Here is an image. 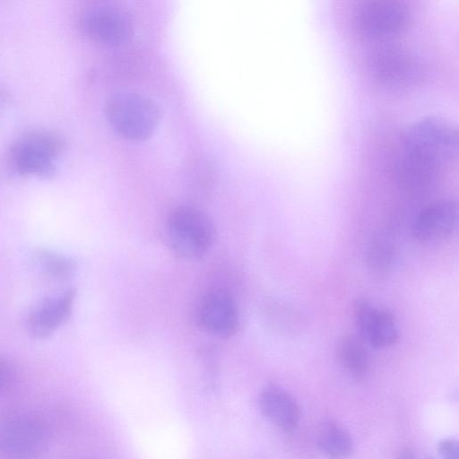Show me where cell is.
Listing matches in <instances>:
<instances>
[{
  "label": "cell",
  "instance_id": "obj_1",
  "mask_svg": "<svg viewBox=\"0 0 459 459\" xmlns=\"http://www.w3.org/2000/svg\"><path fill=\"white\" fill-rule=\"evenodd\" d=\"M458 157V131L448 120L426 117L412 123L402 137L397 173L411 190L432 186Z\"/></svg>",
  "mask_w": 459,
  "mask_h": 459
},
{
  "label": "cell",
  "instance_id": "obj_2",
  "mask_svg": "<svg viewBox=\"0 0 459 459\" xmlns=\"http://www.w3.org/2000/svg\"><path fill=\"white\" fill-rule=\"evenodd\" d=\"M49 445V428L38 414L23 410L0 414V459H40Z\"/></svg>",
  "mask_w": 459,
  "mask_h": 459
},
{
  "label": "cell",
  "instance_id": "obj_3",
  "mask_svg": "<svg viewBox=\"0 0 459 459\" xmlns=\"http://www.w3.org/2000/svg\"><path fill=\"white\" fill-rule=\"evenodd\" d=\"M104 109L113 130L130 141H143L151 137L161 116L155 101L134 91L112 94L107 100Z\"/></svg>",
  "mask_w": 459,
  "mask_h": 459
},
{
  "label": "cell",
  "instance_id": "obj_4",
  "mask_svg": "<svg viewBox=\"0 0 459 459\" xmlns=\"http://www.w3.org/2000/svg\"><path fill=\"white\" fill-rule=\"evenodd\" d=\"M166 236L175 254L186 260H198L212 247L216 229L203 210L185 205L174 209L169 215Z\"/></svg>",
  "mask_w": 459,
  "mask_h": 459
},
{
  "label": "cell",
  "instance_id": "obj_5",
  "mask_svg": "<svg viewBox=\"0 0 459 459\" xmlns=\"http://www.w3.org/2000/svg\"><path fill=\"white\" fill-rule=\"evenodd\" d=\"M64 148L65 142L57 134L46 129L30 130L13 144V165L22 175L51 177Z\"/></svg>",
  "mask_w": 459,
  "mask_h": 459
},
{
  "label": "cell",
  "instance_id": "obj_6",
  "mask_svg": "<svg viewBox=\"0 0 459 459\" xmlns=\"http://www.w3.org/2000/svg\"><path fill=\"white\" fill-rule=\"evenodd\" d=\"M411 16L403 0H361L354 7L352 21L362 36L386 41L405 30Z\"/></svg>",
  "mask_w": 459,
  "mask_h": 459
},
{
  "label": "cell",
  "instance_id": "obj_7",
  "mask_svg": "<svg viewBox=\"0 0 459 459\" xmlns=\"http://www.w3.org/2000/svg\"><path fill=\"white\" fill-rule=\"evenodd\" d=\"M368 67L373 77L391 88L414 84L420 77L419 59L407 47L389 40L381 41L370 52Z\"/></svg>",
  "mask_w": 459,
  "mask_h": 459
},
{
  "label": "cell",
  "instance_id": "obj_8",
  "mask_svg": "<svg viewBox=\"0 0 459 459\" xmlns=\"http://www.w3.org/2000/svg\"><path fill=\"white\" fill-rule=\"evenodd\" d=\"M80 24L90 39L109 47L126 43L134 33L130 14L112 3H98L87 7L81 15Z\"/></svg>",
  "mask_w": 459,
  "mask_h": 459
},
{
  "label": "cell",
  "instance_id": "obj_9",
  "mask_svg": "<svg viewBox=\"0 0 459 459\" xmlns=\"http://www.w3.org/2000/svg\"><path fill=\"white\" fill-rule=\"evenodd\" d=\"M196 319L203 331L221 339L233 336L239 327L238 305L224 288L210 289L201 297Z\"/></svg>",
  "mask_w": 459,
  "mask_h": 459
},
{
  "label": "cell",
  "instance_id": "obj_10",
  "mask_svg": "<svg viewBox=\"0 0 459 459\" xmlns=\"http://www.w3.org/2000/svg\"><path fill=\"white\" fill-rule=\"evenodd\" d=\"M353 317L360 337L374 347H389L399 339V329L393 314L375 307L368 299L354 301Z\"/></svg>",
  "mask_w": 459,
  "mask_h": 459
},
{
  "label": "cell",
  "instance_id": "obj_11",
  "mask_svg": "<svg viewBox=\"0 0 459 459\" xmlns=\"http://www.w3.org/2000/svg\"><path fill=\"white\" fill-rule=\"evenodd\" d=\"M457 204L450 199H440L424 207L416 216L411 236L420 241H429L449 235L456 228Z\"/></svg>",
  "mask_w": 459,
  "mask_h": 459
},
{
  "label": "cell",
  "instance_id": "obj_12",
  "mask_svg": "<svg viewBox=\"0 0 459 459\" xmlns=\"http://www.w3.org/2000/svg\"><path fill=\"white\" fill-rule=\"evenodd\" d=\"M76 297V290L70 289L60 296L49 298L39 303L30 314V333L38 339L50 336L70 317Z\"/></svg>",
  "mask_w": 459,
  "mask_h": 459
},
{
  "label": "cell",
  "instance_id": "obj_13",
  "mask_svg": "<svg viewBox=\"0 0 459 459\" xmlns=\"http://www.w3.org/2000/svg\"><path fill=\"white\" fill-rule=\"evenodd\" d=\"M259 407L263 414L283 431L296 429L300 418L297 401L280 386L264 387L259 395Z\"/></svg>",
  "mask_w": 459,
  "mask_h": 459
},
{
  "label": "cell",
  "instance_id": "obj_14",
  "mask_svg": "<svg viewBox=\"0 0 459 459\" xmlns=\"http://www.w3.org/2000/svg\"><path fill=\"white\" fill-rule=\"evenodd\" d=\"M336 355L342 368L356 379L368 371V356L362 341L355 335L344 334L337 341Z\"/></svg>",
  "mask_w": 459,
  "mask_h": 459
},
{
  "label": "cell",
  "instance_id": "obj_15",
  "mask_svg": "<svg viewBox=\"0 0 459 459\" xmlns=\"http://www.w3.org/2000/svg\"><path fill=\"white\" fill-rule=\"evenodd\" d=\"M316 441L321 452L330 459H345L353 447L349 431L333 420H327L320 425Z\"/></svg>",
  "mask_w": 459,
  "mask_h": 459
},
{
  "label": "cell",
  "instance_id": "obj_16",
  "mask_svg": "<svg viewBox=\"0 0 459 459\" xmlns=\"http://www.w3.org/2000/svg\"><path fill=\"white\" fill-rule=\"evenodd\" d=\"M36 257L41 269L57 280L68 278L75 270V264L71 259L46 249L39 250Z\"/></svg>",
  "mask_w": 459,
  "mask_h": 459
},
{
  "label": "cell",
  "instance_id": "obj_17",
  "mask_svg": "<svg viewBox=\"0 0 459 459\" xmlns=\"http://www.w3.org/2000/svg\"><path fill=\"white\" fill-rule=\"evenodd\" d=\"M394 259V247L384 237L372 240L367 252V262L371 270L376 273L385 272Z\"/></svg>",
  "mask_w": 459,
  "mask_h": 459
},
{
  "label": "cell",
  "instance_id": "obj_18",
  "mask_svg": "<svg viewBox=\"0 0 459 459\" xmlns=\"http://www.w3.org/2000/svg\"><path fill=\"white\" fill-rule=\"evenodd\" d=\"M15 370L13 364L0 356V396L4 395L13 385Z\"/></svg>",
  "mask_w": 459,
  "mask_h": 459
},
{
  "label": "cell",
  "instance_id": "obj_19",
  "mask_svg": "<svg viewBox=\"0 0 459 459\" xmlns=\"http://www.w3.org/2000/svg\"><path fill=\"white\" fill-rule=\"evenodd\" d=\"M441 459H459L458 443L454 438H444L438 444Z\"/></svg>",
  "mask_w": 459,
  "mask_h": 459
},
{
  "label": "cell",
  "instance_id": "obj_20",
  "mask_svg": "<svg viewBox=\"0 0 459 459\" xmlns=\"http://www.w3.org/2000/svg\"><path fill=\"white\" fill-rule=\"evenodd\" d=\"M398 459H416V457L410 449H404L400 453Z\"/></svg>",
  "mask_w": 459,
  "mask_h": 459
},
{
  "label": "cell",
  "instance_id": "obj_21",
  "mask_svg": "<svg viewBox=\"0 0 459 459\" xmlns=\"http://www.w3.org/2000/svg\"><path fill=\"white\" fill-rule=\"evenodd\" d=\"M3 100H4V95H3V93L0 91V105H1V103L3 102Z\"/></svg>",
  "mask_w": 459,
  "mask_h": 459
}]
</instances>
